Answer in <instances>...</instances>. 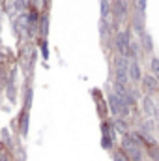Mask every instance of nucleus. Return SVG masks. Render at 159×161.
Returning a JSON list of instances; mask_svg holds the SVG:
<instances>
[{"label":"nucleus","mask_w":159,"mask_h":161,"mask_svg":"<svg viewBox=\"0 0 159 161\" xmlns=\"http://www.w3.org/2000/svg\"><path fill=\"white\" fill-rule=\"evenodd\" d=\"M122 148H123L125 158H129L131 161H139L140 159V146H139L129 135L123 137V141H122Z\"/></svg>","instance_id":"nucleus-1"},{"label":"nucleus","mask_w":159,"mask_h":161,"mask_svg":"<svg viewBox=\"0 0 159 161\" xmlns=\"http://www.w3.org/2000/svg\"><path fill=\"white\" fill-rule=\"evenodd\" d=\"M127 69H129V64H127V60L122 56L116 60V80H118V84H123L127 77H129V73H127Z\"/></svg>","instance_id":"nucleus-2"},{"label":"nucleus","mask_w":159,"mask_h":161,"mask_svg":"<svg viewBox=\"0 0 159 161\" xmlns=\"http://www.w3.org/2000/svg\"><path fill=\"white\" fill-rule=\"evenodd\" d=\"M116 49H118V53L123 58L127 56V51H129V36L125 32H120L118 36H116Z\"/></svg>","instance_id":"nucleus-3"},{"label":"nucleus","mask_w":159,"mask_h":161,"mask_svg":"<svg viewBox=\"0 0 159 161\" xmlns=\"http://www.w3.org/2000/svg\"><path fill=\"white\" fill-rule=\"evenodd\" d=\"M123 103H125V101H122L116 94H111V96H109V105H111V113H112V114H120V109H122Z\"/></svg>","instance_id":"nucleus-4"},{"label":"nucleus","mask_w":159,"mask_h":161,"mask_svg":"<svg viewBox=\"0 0 159 161\" xmlns=\"http://www.w3.org/2000/svg\"><path fill=\"white\" fill-rule=\"evenodd\" d=\"M142 84H144V90H146V92H154V90L157 88V79L152 77V75H146L144 80H142Z\"/></svg>","instance_id":"nucleus-5"},{"label":"nucleus","mask_w":159,"mask_h":161,"mask_svg":"<svg viewBox=\"0 0 159 161\" xmlns=\"http://www.w3.org/2000/svg\"><path fill=\"white\" fill-rule=\"evenodd\" d=\"M114 15H116V19L120 17H123L125 15V11H127V8H125V2L123 0H114Z\"/></svg>","instance_id":"nucleus-6"},{"label":"nucleus","mask_w":159,"mask_h":161,"mask_svg":"<svg viewBox=\"0 0 159 161\" xmlns=\"http://www.w3.org/2000/svg\"><path fill=\"white\" fill-rule=\"evenodd\" d=\"M127 73H129L131 80H139V79H140V68H139V64H137V62H131V64H129Z\"/></svg>","instance_id":"nucleus-7"},{"label":"nucleus","mask_w":159,"mask_h":161,"mask_svg":"<svg viewBox=\"0 0 159 161\" xmlns=\"http://www.w3.org/2000/svg\"><path fill=\"white\" fill-rule=\"evenodd\" d=\"M144 111H146V114H154L156 107H154V101H152V97H144Z\"/></svg>","instance_id":"nucleus-8"},{"label":"nucleus","mask_w":159,"mask_h":161,"mask_svg":"<svg viewBox=\"0 0 159 161\" xmlns=\"http://www.w3.org/2000/svg\"><path fill=\"white\" fill-rule=\"evenodd\" d=\"M17 23H19L23 28H30V19H28V15H26V13L19 15V17H17Z\"/></svg>","instance_id":"nucleus-9"},{"label":"nucleus","mask_w":159,"mask_h":161,"mask_svg":"<svg viewBox=\"0 0 159 161\" xmlns=\"http://www.w3.org/2000/svg\"><path fill=\"white\" fill-rule=\"evenodd\" d=\"M142 45H144L146 51H152V47H154V45H152V38H150V34H146V32L142 34Z\"/></svg>","instance_id":"nucleus-10"},{"label":"nucleus","mask_w":159,"mask_h":161,"mask_svg":"<svg viewBox=\"0 0 159 161\" xmlns=\"http://www.w3.org/2000/svg\"><path fill=\"white\" fill-rule=\"evenodd\" d=\"M114 127H116V131H118L120 135H127V125H125V124H123L122 120H116Z\"/></svg>","instance_id":"nucleus-11"},{"label":"nucleus","mask_w":159,"mask_h":161,"mask_svg":"<svg viewBox=\"0 0 159 161\" xmlns=\"http://www.w3.org/2000/svg\"><path fill=\"white\" fill-rule=\"evenodd\" d=\"M148 154H150V158H152V159L159 161V148H157V146H150Z\"/></svg>","instance_id":"nucleus-12"},{"label":"nucleus","mask_w":159,"mask_h":161,"mask_svg":"<svg viewBox=\"0 0 159 161\" xmlns=\"http://www.w3.org/2000/svg\"><path fill=\"white\" fill-rule=\"evenodd\" d=\"M135 8H137L140 13H144V11H146V0H135Z\"/></svg>","instance_id":"nucleus-13"},{"label":"nucleus","mask_w":159,"mask_h":161,"mask_svg":"<svg viewBox=\"0 0 159 161\" xmlns=\"http://www.w3.org/2000/svg\"><path fill=\"white\" fill-rule=\"evenodd\" d=\"M47 28H49V19L47 17H41V34L43 36L47 34Z\"/></svg>","instance_id":"nucleus-14"},{"label":"nucleus","mask_w":159,"mask_h":161,"mask_svg":"<svg viewBox=\"0 0 159 161\" xmlns=\"http://www.w3.org/2000/svg\"><path fill=\"white\" fill-rule=\"evenodd\" d=\"M101 146H103V148H111V146H112V139H111L109 135H105L103 141H101Z\"/></svg>","instance_id":"nucleus-15"},{"label":"nucleus","mask_w":159,"mask_h":161,"mask_svg":"<svg viewBox=\"0 0 159 161\" xmlns=\"http://www.w3.org/2000/svg\"><path fill=\"white\" fill-rule=\"evenodd\" d=\"M152 71H154V75L159 77V58H154L152 60Z\"/></svg>","instance_id":"nucleus-16"},{"label":"nucleus","mask_w":159,"mask_h":161,"mask_svg":"<svg viewBox=\"0 0 159 161\" xmlns=\"http://www.w3.org/2000/svg\"><path fill=\"white\" fill-rule=\"evenodd\" d=\"M109 13V0H103L101 2V17H105Z\"/></svg>","instance_id":"nucleus-17"},{"label":"nucleus","mask_w":159,"mask_h":161,"mask_svg":"<svg viewBox=\"0 0 159 161\" xmlns=\"http://www.w3.org/2000/svg\"><path fill=\"white\" fill-rule=\"evenodd\" d=\"M26 125H28V116L23 114V120H21V129H23V133H26Z\"/></svg>","instance_id":"nucleus-18"},{"label":"nucleus","mask_w":159,"mask_h":161,"mask_svg":"<svg viewBox=\"0 0 159 161\" xmlns=\"http://www.w3.org/2000/svg\"><path fill=\"white\" fill-rule=\"evenodd\" d=\"M107 30H109V26H105V21H101V23H99V34H101V36H105V32H107Z\"/></svg>","instance_id":"nucleus-19"},{"label":"nucleus","mask_w":159,"mask_h":161,"mask_svg":"<svg viewBox=\"0 0 159 161\" xmlns=\"http://www.w3.org/2000/svg\"><path fill=\"white\" fill-rule=\"evenodd\" d=\"M114 161H127V158H125V154H114Z\"/></svg>","instance_id":"nucleus-20"},{"label":"nucleus","mask_w":159,"mask_h":161,"mask_svg":"<svg viewBox=\"0 0 159 161\" xmlns=\"http://www.w3.org/2000/svg\"><path fill=\"white\" fill-rule=\"evenodd\" d=\"M41 49H43V56L47 58V54H49V53H47V45H45V43H41Z\"/></svg>","instance_id":"nucleus-21"},{"label":"nucleus","mask_w":159,"mask_h":161,"mask_svg":"<svg viewBox=\"0 0 159 161\" xmlns=\"http://www.w3.org/2000/svg\"><path fill=\"white\" fill-rule=\"evenodd\" d=\"M157 86H159V80H157Z\"/></svg>","instance_id":"nucleus-22"}]
</instances>
